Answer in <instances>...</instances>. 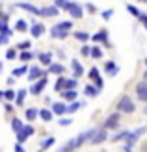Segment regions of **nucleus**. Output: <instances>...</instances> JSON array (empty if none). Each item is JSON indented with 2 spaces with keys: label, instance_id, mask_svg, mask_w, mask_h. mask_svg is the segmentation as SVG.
I'll list each match as a JSON object with an SVG mask.
<instances>
[{
  "label": "nucleus",
  "instance_id": "f257e3e1",
  "mask_svg": "<svg viewBox=\"0 0 147 152\" xmlns=\"http://www.w3.org/2000/svg\"><path fill=\"white\" fill-rule=\"evenodd\" d=\"M134 110H136V106H134L130 96L125 95V96L119 98V102H117V111L119 113H134Z\"/></svg>",
  "mask_w": 147,
  "mask_h": 152
},
{
  "label": "nucleus",
  "instance_id": "f03ea898",
  "mask_svg": "<svg viewBox=\"0 0 147 152\" xmlns=\"http://www.w3.org/2000/svg\"><path fill=\"white\" fill-rule=\"evenodd\" d=\"M119 126V113H112V115H108L103 128H106V130H115V128Z\"/></svg>",
  "mask_w": 147,
  "mask_h": 152
},
{
  "label": "nucleus",
  "instance_id": "7ed1b4c3",
  "mask_svg": "<svg viewBox=\"0 0 147 152\" xmlns=\"http://www.w3.org/2000/svg\"><path fill=\"white\" fill-rule=\"evenodd\" d=\"M88 76H89L91 80H95V87L103 91V87H104V80L100 78V74H99V69H97V67H91L89 72H88Z\"/></svg>",
  "mask_w": 147,
  "mask_h": 152
},
{
  "label": "nucleus",
  "instance_id": "20e7f679",
  "mask_svg": "<svg viewBox=\"0 0 147 152\" xmlns=\"http://www.w3.org/2000/svg\"><path fill=\"white\" fill-rule=\"evenodd\" d=\"M67 11H69V15H71L73 19H80L82 15H84L82 6H80V4H76V2H69V6H67Z\"/></svg>",
  "mask_w": 147,
  "mask_h": 152
},
{
  "label": "nucleus",
  "instance_id": "39448f33",
  "mask_svg": "<svg viewBox=\"0 0 147 152\" xmlns=\"http://www.w3.org/2000/svg\"><path fill=\"white\" fill-rule=\"evenodd\" d=\"M45 86H47V76H41V78L35 80L34 86L30 87V93H32V95H41V91L45 89Z\"/></svg>",
  "mask_w": 147,
  "mask_h": 152
},
{
  "label": "nucleus",
  "instance_id": "423d86ee",
  "mask_svg": "<svg viewBox=\"0 0 147 152\" xmlns=\"http://www.w3.org/2000/svg\"><path fill=\"white\" fill-rule=\"evenodd\" d=\"M108 139V132H106V128H100V130H95L93 134V137H91V145H99V143H103Z\"/></svg>",
  "mask_w": 147,
  "mask_h": 152
},
{
  "label": "nucleus",
  "instance_id": "0eeeda50",
  "mask_svg": "<svg viewBox=\"0 0 147 152\" xmlns=\"http://www.w3.org/2000/svg\"><path fill=\"white\" fill-rule=\"evenodd\" d=\"M136 95H138V98H140L142 102H147V80L140 82L136 86Z\"/></svg>",
  "mask_w": 147,
  "mask_h": 152
},
{
  "label": "nucleus",
  "instance_id": "6e6552de",
  "mask_svg": "<svg viewBox=\"0 0 147 152\" xmlns=\"http://www.w3.org/2000/svg\"><path fill=\"white\" fill-rule=\"evenodd\" d=\"M49 72H45L41 67H32V69H28V78L30 80H39L41 76H47Z\"/></svg>",
  "mask_w": 147,
  "mask_h": 152
},
{
  "label": "nucleus",
  "instance_id": "1a4fd4ad",
  "mask_svg": "<svg viewBox=\"0 0 147 152\" xmlns=\"http://www.w3.org/2000/svg\"><path fill=\"white\" fill-rule=\"evenodd\" d=\"M39 13L41 17H56V15H60V10L56 6H47V7H41Z\"/></svg>",
  "mask_w": 147,
  "mask_h": 152
},
{
  "label": "nucleus",
  "instance_id": "9d476101",
  "mask_svg": "<svg viewBox=\"0 0 147 152\" xmlns=\"http://www.w3.org/2000/svg\"><path fill=\"white\" fill-rule=\"evenodd\" d=\"M19 7L21 10H24V11H28V13H32V15H41L39 13V7H35V6H32V4H28V2H19Z\"/></svg>",
  "mask_w": 147,
  "mask_h": 152
},
{
  "label": "nucleus",
  "instance_id": "9b49d317",
  "mask_svg": "<svg viewBox=\"0 0 147 152\" xmlns=\"http://www.w3.org/2000/svg\"><path fill=\"white\" fill-rule=\"evenodd\" d=\"M65 111H67V106H65L64 102H54V106H52V113H54L56 117H61Z\"/></svg>",
  "mask_w": 147,
  "mask_h": 152
},
{
  "label": "nucleus",
  "instance_id": "f8f14e48",
  "mask_svg": "<svg viewBox=\"0 0 147 152\" xmlns=\"http://www.w3.org/2000/svg\"><path fill=\"white\" fill-rule=\"evenodd\" d=\"M49 72L56 74V76H61V74L65 72V67L61 65V63H50V65H49Z\"/></svg>",
  "mask_w": 147,
  "mask_h": 152
},
{
  "label": "nucleus",
  "instance_id": "ddd939ff",
  "mask_svg": "<svg viewBox=\"0 0 147 152\" xmlns=\"http://www.w3.org/2000/svg\"><path fill=\"white\" fill-rule=\"evenodd\" d=\"M104 71L110 74V76H115V74H117V71H119V67L115 65V61H106L104 63Z\"/></svg>",
  "mask_w": 147,
  "mask_h": 152
},
{
  "label": "nucleus",
  "instance_id": "4468645a",
  "mask_svg": "<svg viewBox=\"0 0 147 152\" xmlns=\"http://www.w3.org/2000/svg\"><path fill=\"white\" fill-rule=\"evenodd\" d=\"M61 96L65 98V100H76V96H78V93H76V89H64L61 91Z\"/></svg>",
  "mask_w": 147,
  "mask_h": 152
},
{
  "label": "nucleus",
  "instance_id": "2eb2a0df",
  "mask_svg": "<svg viewBox=\"0 0 147 152\" xmlns=\"http://www.w3.org/2000/svg\"><path fill=\"white\" fill-rule=\"evenodd\" d=\"M30 34H32V37H41L43 34H45V26L43 24H34L32 28H30Z\"/></svg>",
  "mask_w": 147,
  "mask_h": 152
},
{
  "label": "nucleus",
  "instance_id": "dca6fc26",
  "mask_svg": "<svg viewBox=\"0 0 147 152\" xmlns=\"http://www.w3.org/2000/svg\"><path fill=\"white\" fill-rule=\"evenodd\" d=\"M99 93H100V89H97L93 83H88V86L84 87V95L86 96H97Z\"/></svg>",
  "mask_w": 147,
  "mask_h": 152
},
{
  "label": "nucleus",
  "instance_id": "f3484780",
  "mask_svg": "<svg viewBox=\"0 0 147 152\" xmlns=\"http://www.w3.org/2000/svg\"><path fill=\"white\" fill-rule=\"evenodd\" d=\"M50 35L52 37H58V39H65V37L69 35V32H61V30H58L56 26H52L50 28Z\"/></svg>",
  "mask_w": 147,
  "mask_h": 152
},
{
  "label": "nucleus",
  "instance_id": "a211bd4d",
  "mask_svg": "<svg viewBox=\"0 0 147 152\" xmlns=\"http://www.w3.org/2000/svg\"><path fill=\"white\" fill-rule=\"evenodd\" d=\"M71 65H73V71H75V78H78V76H82V74H84L82 65L76 61V59H71Z\"/></svg>",
  "mask_w": 147,
  "mask_h": 152
},
{
  "label": "nucleus",
  "instance_id": "6ab92c4d",
  "mask_svg": "<svg viewBox=\"0 0 147 152\" xmlns=\"http://www.w3.org/2000/svg\"><path fill=\"white\" fill-rule=\"evenodd\" d=\"M99 41L103 43L104 47H108V48L112 47V43H110V39H108V34H106V30H100V32H99Z\"/></svg>",
  "mask_w": 147,
  "mask_h": 152
},
{
  "label": "nucleus",
  "instance_id": "aec40b11",
  "mask_svg": "<svg viewBox=\"0 0 147 152\" xmlns=\"http://www.w3.org/2000/svg\"><path fill=\"white\" fill-rule=\"evenodd\" d=\"M39 61H41V65H50L52 63V54L50 52H43V54H39Z\"/></svg>",
  "mask_w": 147,
  "mask_h": 152
},
{
  "label": "nucleus",
  "instance_id": "412c9836",
  "mask_svg": "<svg viewBox=\"0 0 147 152\" xmlns=\"http://www.w3.org/2000/svg\"><path fill=\"white\" fill-rule=\"evenodd\" d=\"M56 28H58V30H61V32H69V30L73 28V20H64V22H58Z\"/></svg>",
  "mask_w": 147,
  "mask_h": 152
},
{
  "label": "nucleus",
  "instance_id": "4be33fe9",
  "mask_svg": "<svg viewBox=\"0 0 147 152\" xmlns=\"http://www.w3.org/2000/svg\"><path fill=\"white\" fill-rule=\"evenodd\" d=\"M24 98H26V89H21L17 95H15V104L17 106H22L24 104Z\"/></svg>",
  "mask_w": 147,
  "mask_h": 152
},
{
  "label": "nucleus",
  "instance_id": "5701e85b",
  "mask_svg": "<svg viewBox=\"0 0 147 152\" xmlns=\"http://www.w3.org/2000/svg\"><path fill=\"white\" fill-rule=\"evenodd\" d=\"M17 58L21 59V61H24V63H26V61H30V59L34 58V54H32L30 50H21V54H19Z\"/></svg>",
  "mask_w": 147,
  "mask_h": 152
},
{
  "label": "nucleus",
  "instance_id": "b1692460",
  "mask_svg": "<svg viewBox=\"0 0 147 152\" xmlns=\"http://www.w3.org/2000/svg\"><path fill=\"white\" fill-rule=\"evenodd\" d=\"M37 115H39V111H37L35 108H28V110H26V113H24V117H26L28 121H34V119H37Z\"/></svg>",
  "mask_w": 147,
  "mask_h": 152
},
{
  "label": "nucleus",
  "instance_id": "393cba45",
  "mask_svg": "<svg viewBox=\"0 0 147 152\" xmlns=\"http://www.w3.org/2000/svg\"><path fill=\"white\" fill-rule=\"evenodd\" d=\"M0 34H4V35H13V32L10 30V26H7V20H0Z\"/></svg>",
  "mask_w": 147,
  "mask_h": 152
},
{
  "label": "nucleus",
  "instance_id": "a878e982",
  "mask_svg": "<svg viewBox=\"0 0 147 152\" xmlns=\"http://www.w3.org/2000/svg\"><path fill=\"white\" fill-rule=\"evenodd\" d=\"M65 80H67V78L60 76V78L56 80V83H54V91H64V89H65Z\"/></svg>",
  "mask_w": 147,
  "mask_h": 152
},
{
  "label": "nucleus",
  "instance_id": "bb28decb",
  "mask_svg": "<svg viewBox=\"0 0 147 152\" xmlns=\"http://www.w3.org/2000/svg\"><path fill=\"white\" fill-rule=\"evenodd\" d=\"M52 115H54V113H52L50 110H41V111H39V115H37V117H41V119L45 121V123H49V121L52 119Z\"/></svg>",
  "mask_w": 147,
  "mask_h": 152
},
{
  "label": "nucleus",
  "instance_id": "cd10ccee",
  "mask_svg": "<svg viewBox=\"0 0 147 152\" xmlns=\"http://www.w3.org/2000/svg\"><path fill=\"white\" fill-rule=\"evenodd\" d=\"M15 28H17V32H26V30H28V22L19 19L17 22H15Z\"/></svg>",
  "mask_w": 147,
  "mask_h": 152
},
{
  "label": "nucleus",
  "instance_id": "c85d7f7f",
  "mask_svg": "<svg viewBox=\"0 0 147 152\" xmlns=\"http://www.w3.org/2000/svg\"><path fill=\"white\" fill-rule=\"evenodd\" d=\"M22 126H24V124L21 123V119H17V117L11 119V128H13V132H15V134H17L19 130H22Z\"/></svg>",
  "mask_w": 147,
  "mask_h": 152
},
{
  "label": "nucleus",
  "instance_id": "c756f323",
  "mask_svg": "<svg viewBox=\"0 0 147 152\" xmlns=\"http://www.w3.org/2000/svg\"><path fill=\"white\" fill-rule=\"evenodd\" d=\"M76 148V141L75 139H71V141H67L65 145H64V148H61L60 152H71V150H75Z\"/></svg>",
  "mask_w": 147,
  "mask_h": 152
},
{
  "label": "nucleus",
  "instance_id": "7c9ffc66",
  "mask_svg": "<svg viewBox=\"0 0 147 152\" xmlns=\"http://www.w3.org/2000/svg\"><path fill=\"white\" fill-rule=\"evenodd\" d=\"M28 72V67L26 65H22V67H17V69H13V76L15 78H19V76H24Z\"/></svg>",
  "mask_w": 147,
  "mask_h": 152
},
{
  "label": "nucleus",
  "instance_id": "2f4dec72",
  "mask_svg": "<svg viewBox=\"0 0 147 152\" xmlns=\"http://www.w3.org/2000/svg\"><path fill=\"white\" fill-rule=\"evenodd\" d=\"M52 145H54V137H47V139H45V141L41 143V148H39V152H45L47 148H50Z\"/></svg>",
  "mask_w": 147,
  "mask_h": 152
},
{
  "label": "nucleus",
  "instance_id": "473e14b6",
  "mask_svg": "<svg viewBox=\"0 0 147 152\" xmlns=\"http://www.w3.org/2000/svg\"><path fill=\"white\" fill-rule=\"evenodd\" d=\"M129 134H130V132L123 130V132H119L117 135H114V137H112V141H114V143H119V141H123V139H127V137H129Z\"/></svg>",
  "mask_w": 147,
  "mask_h": 152
},
{
  "label": "nucleus",
  "instance_id": "72a5a7b5",
  "mask_svg": "<svg viewBox=\"0 0 147 152\" xmlns=\"http://www.w3.org/2000/svg\"><path fill=\"white\" fill-rule=\"evenodd\" d=\"M89 56L93 59H100V58H103V50H100V47H93L91 52H89Z\"/></svg>",
  "mask_w": 147,
  "mask_h": 152
},
{
  "label": "nucleus",
  "instance_id": "f704fd0d",
  "mask_svg": "<svg viewBox=\"0 0 147 152\" xmlns=\"http://www.w3.org/2000/svg\"><path fill=\"white\" fill-rule=\"evenodd\" d=\"M75 37H76L78 41H82V43L89 41V34H88V32H75Z\"/></svg>",
  "mask_w": 147,
  "mask_h": 152
},
{
  "label": "nucleus",
  "instance_id": "c9c22d12",
  "mask_svg": "<svg viewBox=\"0 0 147 152\" xmlns=\"http://www.w3.org/2000/svg\"><path fill=\"white\" fill-rule=\"evenodd\" d=\"M82 104H84V102H76V100H73V104H71V106H67V111H65V113H75V111L82 106Z\"/></svg>",
  "mask_w": 147,
  "mask_h": 152
},
{
  "label": "nucleus",
  "instance_id": "e433bc0d",
  "mask_svg": "<svg viewBox=\"0 0 147 152\" xmlns=\"http://www.w3.org/2000/svg\"><path fill=\"white\" fill-rule=\"evenodd\" d=\"M19 132H22V134L26 135V137H32L35 130H34V126H30V124H28V126H22V130H19Z\"/></svg>",
  "mask_w": 147,
  "mask_h": 152
},
{
  "label": "nucleus",
  "instance_id": "4c0bfd02",
  "mask_svg": "<svg viewBox=\"0 0 147 152\" xmlns=\"http://www.w3.org/2000/svg\"><path fill=\"white\" fill-rule=\"evenodd\" d=\"M127 11H129L130 15H132V17H140V13H142V11L138 10V7H134L132 4H129V6H127Z\"/></svg>",
  "mask_w": 147,
  "mask_h": 152
},
{
  "label": "nucleus",
  "instance_id": "58836bf2",
  "mask_svg": "<svg viewBox=\"0 0 147 152\" xmlns=\"http://www.w3.org/2000/svg\"><path fill=\"white\" fill-rule=\"evenodd\" d=\"M76 86H78L76 78H69V80H65V89H75Z\"/></svg>",
  "mask_w": 147,
  "mask_h": 152
},
{
  "label": "nucleus",
  "instance_id": "ea45409f",
  "mask_svg": "<svg viewBox=\"0 0 147 152\" xmlns=\"http://www.w3.org/2000/svg\"><path fill=\"white\" fill-rule=\"evenodd\" d=\"M54 6H56L58 10H67L69 2H67V0H54Z\"/></svg>",
  "mask_w": 147,
  "mask_h": 152
},
{
  "label": "nucleus",
  "instance_id": "a19ab883",
  "mask_svg": "<svg viewBox=\"0 0 147 152\" xmlns=\"http://www.w3.org/2000/svg\"><path fill=\"white\" fill-rule=\"evenodd\" d=\"M4 100H15V91L13 89H7V91H4Z\"/></svg>",
  "mask_w": 147,
  "mask_h": 152
},
{
  "label": "nucleus",
  "instance_id": "79ce46f5",
  "mask_svg": "<svg viewBox=\"0 0 147 152\" xmlns=\"http://www.w3.org/2000/svg\"><path fill=\"white\" fill-rule=\"evenodd\" d=\"M6 59H17V50L15 48H7V52H6Z\"/></svg>",
  "mask_w": 147,
  "mask_h": 152
},
{
  "label": "nucleus",
  "instance_id": "37998d69",
  "mask_svg": "<svg viewBox=\"0 0 147 152\" xmlns=\"http://www.w3.org/2000/svg\"><path fill=\"white\" fill-rule=\"evenodd\" d=\"M30 47H32V43H30V41H21V43L17 45L19 50H30Z\"/></svg>",
  "mask_w": 147,
  "mask_h": 152
},
{
  "label": "nucleus",
  "instance_id": "c03bdc74",
  "mask_svg": "<svg viewBox=\"0 0 147 152\" xmlns=\"http://www.w3.org/2000/svg\"><path fill=\"white\" fill-rule=\"evenodd\" d=\"M89 52H91V48L88 47V45H84V47L80 48V54H82V56H89Z\"/></svg>",
  "mask_w": 147,
  "mask_h": 152
},
{
  "label": "nucleus",
  "instance_id": "a18cd8bd",
  "mask_svg": "<svg viewBox=\"0 0 147 152\" xmlns=\"http://www.w3.org/2000/svg\"><path fill=\"white\" fill-rule=\"evenodd\" d=\"M112 13H114V10H104V11H103V19L108 20V19L112 17Z\"/></svg>",
  "mask_w": 147,
  "mask_h": 152
},
{
  "label": "nucleus",
  "instance_id": "49530a36",
  "mask_svg": "<svg viewBox=\"0 0 147 152\" xmlns=\"http://www.w3.org/2000/svg\"><path fill=\"white\" fill-rule=\"evenodd\" d=\"M7 41H10V35H4V34H0V47H2V45H6Z\"/></svg>",
  "mask_w": 147,
  "mask_h": 152
},
{
  "label": "nucleus",
  "instance_id": "de8ad7c7",
  "mask_svg": "<svg viewBox=\"0 0 147 152\" xmlns=\"http://www.w3.org/2000/svg\"><path fill=\"white\" fill-rule=\"evenodd\" d=\"M138 19H140V20L143 22V26L147 28V15H145V13H140V17H138Z\"/></svg>",
  "mask_w": 147,
  "mask_h": 152
},
{
  "label": "nucleus",
  "instance_id": "09e8293b",
  "mask_svg": "<svg viewBox=\"0 0 147 152\" xmlns=\"http://www.w3.org/2000/svg\"><path fill=\"white\" fill-rule=\"evenodd\" d=\"M15 152H26L24 147H22V143H17V145H15Z\"/></svg>",
  "mask_w": 147,
  "mask_h": 152
},
{
  "label": "nucleus",
  "instance_id": "8fccbe9b",
  "mask_svg": "<svg viewBox=\"0 0 147 152\" xmlns=\"http://www.w3.org/2000/svg\"><path fill=\"white\" fill-rule=\"evenodd\" d=\"M60 124H61V126H67V124H71V119H61V121H60Z\"/></svg>",
  "mask_w": 147,
  "mask_h": 152
},
{
  "label": "nucleus",
  "instance_id": "3c124183",
  "mask_svg": "<svg viewBox=\"0 0 147 152\" xmlns=\"http://www.w3.org/2000/svg\"><path fill=\"white\" fill-rule=\"evenodd\" d=\"M86 7H88V11H91V13H95V11H97V7H95L93 4H88Z\"/></svg>",
  "mask_w": 147,
  "mask_h": 152
},
{
  "label": "nucleus",
  "instance_id": "603ef678",
  "mask_svg": "<svg viewBox=\"0 0 147 152\" xmlns=\"http://www.w3.org/2000/svg\"><path fill=\"white\" fill-rule=\"evenodd\" d=\"M6 82H7V86H13V82H15V76H10V78H7Z\"/></svg>",
  "mask_w": 147,
  "mask_h": 152
},
{
  "label": "nucleus",
  "instance_id": "864d4df0",
  "mask_svg": "<svg viewBox=\"0 0 147 152\" xmlns=\"http://www.w3.org/2000/svg\"><path fill=\"white\" fill-rule=\"evenodd\" d=\"M123 152H132V147H129V145H125V148H123Z\"/></svg>",
  "mask_w": 147,
  "mask_h": 152
},
{
  "label": "nucleus",
  "instance_id": "5fc2aeb1",
  "mask_svg": "<svg viewBox=\"0 0 147 152\" xmlns=\"http://www.w3.org/2000/svg\"><path fill=\"white\" fill-rule=\"evenodd\" d=\"M0 100H4V91H0Z\"/></svg>",
  "mask_w": 147,
  "mask_h": 152
},
{
  "label": "nucleus",
  "instance_id": "6e6d98bb",
  "mask_svg": "<svg viewBox=\"0 0 147 152\" xmlns=\"http://www.w3.org/2000/svg\"><path fill=\"white\" fill-rule=\"evenodd\" d=\"M2 69H4V65H2V61H0V72H2Z\"/></svg>",
  "mask_w": 147,
  "mask_h": 152
},
{
  "label": "nucleus",
  "instance_id": "4d7b16f0",
  "mask_svg": "<svg viewBox=\"0 0 147 152\" xmlns=\"http://www.w3.org/2000/svg\"><path fill=\"white\" fill-rule=\"evenodd\" d=\"M143 80H147V71H145V72H143Z\"/></svg>",
  "mask_w": 147,
  "mask_h": 152
},
{
  "label": "nucleus",
  "instance_id": "13d9d810",
  "mask_svg": "<svg viewBox=\"0 0 147 152\" xmlns=\"http://www.w3.org/2000/svg\"><path fill=\"white\" fill-rule=\"evenodd\" d=\"M143 150H145V152H147V143H145V147H143Z\"/></svg>",
  "mask_w": 147,
  "mask_h": 152
},
{
  "label": "nucleus",
  "instance_id": "bf43d9fd",
  "mask_svg": "<svg viewBox=\"0 0 147 152\" xmlns=\"http://www.w3.org/2000/svg\"><path fill=\"white\" fill-rule=\"evenodd\" d=\"M22 2H24V0H22Z\"/></svg>",
  "mask_w": 147,
  "mask_h": 152
}]
</instances>
